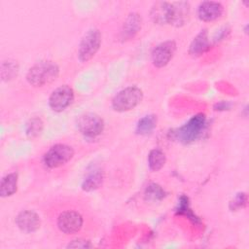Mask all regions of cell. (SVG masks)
I'll list each match as a JSON object with an SVG mask.
<instances>
[{"label": "cell", "mask_w": 249, "mask_h": 249, "mask_svg": "<svg viewBox=\"0 0 249 249\" xmlns=\"http://www.w3.org/2000/svg\"><path fill=\"white\" fill-rule=\"evenodd\" d=\"M224 13V6L216 1H204L199 4L197 9L198 18L202 21H214L221 18Z\"/></svg>", "instance_id": "cell-12"}, {"label": "cell", "mask_w": 249, "mask_h": 249, "mask_svg": "<svg viewBox=\"0 0 249 249\" xmlns=\"http://www.w3.org/2000/svg\"><path fill=\"white\" fill-rule=\"evenodd\" d=\"M74 100V90L68 85L56 88L51 93L48 103L50 108L54 112H62L68 108Z\"/></svg>", "instance_id": "cell-9"}, {"label": "cell", "mask_w": 249, "mask_h": 249, "mask_svg": "<svg viewBox=\"0 0 249 249\" xmlns=\"http://www.w3.org/2000/svg\"><path fill=\"white\" fill-rule=\"evenodd\" d=\"M58 74L59 67L55 62L52 60H41L29 68L26 74V80L34 88H43L54 82Z\"/></svg>", "instance_id": "cell-3"}, {"label": "cell", "mask_w": 249, "mask_h": 249, "mask_svg": "<svg viewBox=\"0 0 249 249\" xmlns=\"http://www.w3.org/2000/svg\"><path fill=\"white\" fill-rule=\"evenodd\" d=\"M142 26V18L137 13H130L122 27L121 31V38L124 41L131 40L133 39L138 32L140 31Z\"/></svg>", "instance_id": "cell-13"}, {"label": "cell", "mask_w": 249, "mask_h": 249, "mask_svg": "<svg viewBox=\"0 0 249 249\" xmlns=\"http://www.w3.org/2000/svg\"><path fill=\"white\" fill-rule=\"evenodd\" d=\"M176 48V43L173 40H167L157 45L151 53L153 65L157 68L166 66L174 56Z\"/></svg>", "instance_id": "cell-10"}, {"label": "cell", "mask_w": 249, "mask_h": 249, "mask_svg": "<svg viewBox=\"0 0 249 249\" xmlns=\"http://www.w3.org/2000/svg\"><path fill=\"white\" fill-rule=\"evenodd\" d=\"M145 198L147 200H151V201H158L160 200L164 197L165 193L163 191V189L158 185V184H150L146 190H145Z\"/></svg>", "instance_id": "cell-21"}, {"label": "cell", "mask_w": 249, "mask_h": 249, "mask_svg": "<svg viewBox=\"0 0 249 249\" xmlns=\"http://www.w3.org/2000/svg\"><path fill=\"white\" fill-rule=\"evenodd\" d=\"M165 160V154L159 148L151 150L148 155V165L152 171L160 170L163 167Z\"/></svg>", "instance_id": "cell-18"}, {"label": "cell", "mask_w": 249, "mask_h": 249, "mask_svg": "<svg viewBox=\"0 0 249 249\" xmlns=\"http://www.w3.org/2000/svg\"><path fill=\"white\" fill-rule=\"evenodd\" d=\"M74 149L64 143H57L53 145L44 154L42 158L43 164L50 169H54L63 166L69 162L74 157Z\"/></svg>", "instance_id": "cell-5"}, {"label": "cell", "mask_w": 249, "mask_h": 249, "mask_svg": "<svg viewBox=\"0 0 249 249\" xmlns=\"http://www.w3.org/2000/svg\"><path fill=\"white\" fill-rule=\"evenodd\" d=\"M209 48L210 41L208 37V31L206 28H204L200 30V32L193 39L192 43L190 44L189 53L194 57H197L208 51Z\"/></svg>", "instance_id": "cell-14"}, {"label": "cell", "mask_w": 249, "mask_h": 249, "mask_svg": "<svg viewBox=\"0 0 249 249\" xmlns=\"http://www.w3.org/2000/svg\"><path fill=\"white\" fill-rule=\"evenodd\" d=\"M18 228L25 233H33L41 227V219L33 210H22L16 217Z\"/></svg>", "instance_id": "cell-11"}, {"label": "cell", "mask_w": 249, "mask_h": 249, "mask_svg": "<svg viewBox=\"0 0 249 249\" xmlns=\"http://www.w3.org/2000/svg\"><path fill=\"white\" fill-rule=\"evenodd\" d=\"M157 123H158V119L156 115L154 114L146 115L138 121L135 131L137 134H140V135L151 134L156 128Z\"/></svg>", "instance_id": "cell-17"}, {"label": "cell", "mask_w": 249, "mask_h": 249, "mask_svg": "<svg viewBox=\"0 0 249 249\" xmlns=\"http://www.w3.org/2000/svg\"><path fill=\"white\" fill-rule=\"evenodd\" d=\"M152 20L157 24L182 26L189 18L190 5L188 2H156L150 12Z\"/></svg>", "instance_id": "cell-1"}, {"label": "cell", "mask_w": 249, "mask_h": 249, "mask_svg": "<svg viewBox=\"0 0 249 249\" xmlns=\"http://www.w3.org/2000/svg\"><path fill=\"white\" fill-rule=\"evenodd\" d=\"M18 173L12 172L5 175L0 184V195L2 197L13 196L18 190Z\"/></svg>", "instance_id": "cell-16"}, {"label": "cell", "mask_w": 249, "mask_h": 249, "mask_svg": "<svg viewBox=\"0 0 249 249\" xmlns=\"http://www.w3.org/2000/svg\"><path fill=\"white\" fill-rule=\"evenodd\" d=\"M101 46V32L98 28L89 29L82 37L78 48V58L81 62L89 61Z\"/></svg>", "instance_id": "cell-6"}, {"label": "cell", "mask_w": 249, "mask_h": 249, "mask_svg": "<svg viewBox=\"0 0 249 249\" xmlns=\"http://www.w3.org/2000/svg\"><path fill=\"white\" fill-rule=\"evenodd\" d=\"M246 201H247V196L242 193V194H238L232 202H231V204L233 205V207L231 209H236V208H240V207H243L245 204H246Z\"/></svg>", "instance_id": "cell-23"}, {"label": "cell", "mask_w": 249, "mask_h": 249, "mask_svg": "<svg viewBox=\"0 0 249 249\" xmlns=\"http://www.w3.org/2000/svg\"><path fill=\"white\" fill-rule=\"evenodd\" d=\"M18 72V65L17 61L8 59L2 62L1 65V77L3 81H10L14 79Z\"/></svg>", "instance_id": "cell-19"}, {"label": "cell", "mask_w": 249, "mask_h": 249, "mask_svg": "<svg viewBox=\"0 0 249 249\" xmlns=\"http://www.w3.org/2000/svg\"><path fill=\"white\" fill-rule=\"evenodd\" d=\"M143 99V91L136 86L121 89L112 99L111 105L116 112H127L134 109Z\"/></svg>", "instance_id": "cell-4"}, {"label": "cell", "mask_w": 249, "mask_h": 249, "mask_svg": "<svg viewBox=\"0 0 249 249\" xmlns=\"http://www.w3.org/2000/svg\"><path fill=\"white\" fill-rule=\"evenodd\" d=\"M206 125V117L202 113L193 116L185 124L179 127L176 131L177 139L184 143L189 144L196 140Z\"/></svg>", "instance_id": "cell-7"}, {"label": "cell", "mask_w": 249, "mask_h": 249, "mask_svg": "<svg viewBox=\"0 0 249 249\" xmlns=\"http://www.w3.org/2000/svg\"><path fill=\"white\" fill-rule=\"evenodd\" d=\"M103 171L99 168H94L88 172L82 183V189L86 192H92L98 189L103 182Z\"/></svg>", "instance_id": "cell-15"}, {"label": "cell", "mask_w": 249, "mask_h": 249, "mask_svg": "<svg viewBox=\"0 0 249 249\" xmlns=\"http://www.w3.org/2000/svg\"><path fill=\"white\" fill-rule=\"evenodd\" d=\"M67 248H82V249H87V248H92L93 244L90 242V240L84 238V237H77L75 239H72L68 242L66 245Z\"/></svg>", "instance_id": "cell-22"}, {"label": "cell", "mask_w": 249, "mask_h": 249, "mask_svg": "<svg viewBox=\"0 0 249 249\" xmlns=\"http://www.w3.org/2000/svg\"><path fill=\"white\" fill-rule=\"evenodd\" d=\"M44 128V123L41 118L34 117L29 119L25 124V133L29 138H35L39 136Z\"/></svg>", "instance_id": "cell-20"}, {"label": "cell", "mask_w": 249, "mask_h": 249, "mask_svg": "<svg viewBox=\"0 0 249 249\" xmlns=\"http://www.w3.org/2000/svg\"><path fill=\"white\" fill-rule=\"evenodd\" d=\"M54 213L53 226L60 233L73 236L82 232L86 223L82 209L67 204L58 208Z\"/></svg>", "instance_id": "cell-2"}, {"label": "cell", "mask_w": 249, "mask_h": 249, "mask_svg": "<svg viewBox=\"0 0 249 249\" xmlns=\"http://www.w3.org/2000/svg\"><path fill=\"white\" fill-rule=\"evenodd\" d=\"M103 119L95 113H85L77 120V128L79 132L88 139H94L101 135L104 130Z\"/></svg>", "instance_id": "cell-8"}]
</instances>
